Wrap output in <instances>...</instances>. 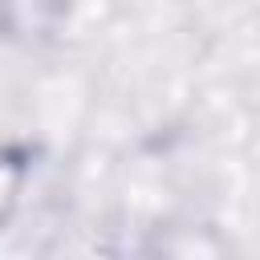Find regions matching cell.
I'll return each instance as SVG.
<instances>
[{
	"mask_svg": "<svg viewBox=\"0 0 260 260\" xmlns=\"http://www.w3.org/2000/svg\"><path fill=\"white\" fill-rule=\"evenodd\" d=\"M28 183V154L16 146H0V223L16 211Z\"/></svg>",
	"mask_w": 260,
	"mask_h": 260,
	"instance_id": "obj_1",
	"label": "cell"
},
{
	"mask_svg": "<svg viewBox=\"0 0 260 260\" xmlns=\"http://www.w3.org/2000/svg\"><path fill=\"white\" fill-rule=\"evenodd\" d=\"M0 32H4V8H0Z\"/></svg>",
	"mask_w": 260,
	"mask_h": 260,
	"instance_id": "obj_2",
	"label": "cell"
}]
</instances>
